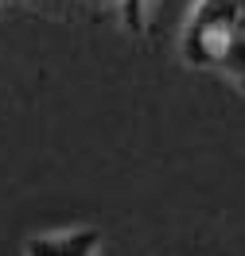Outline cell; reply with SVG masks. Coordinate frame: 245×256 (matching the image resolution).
<instances>
[{
	"instance_id": "cell-1",
	"label": "cell",
	"mask_w": 245,
	"mask_h": 256,
	"mask_svg": "<svg viewBox=\"0 0 245 256\" xmlns=\"http://www.w3.org/2000/svg\"><path fill=\"white\" fill-rule=\"evenodd\" d=\"M237 28L241 12L233 0H198L183 32V58L191 66H222Z\"/></svg>"
},
{
	"instance_id": "cell-2",
	"label": "cell",
	"mask_w": 245,
	"mask_h": 256,
	"mask_svg": "<svg viewBox=\"0 0 245 256\" xmlns=\"http://www.w3.org/2000/svg\"><path fill=\"white\" fill-rule=\"evenodd\" d=\"M101 229H70V233H39L28 240V256H98Z\"/></svg>"
},
{
	"instance_id": "cell-3",
	"label": "cell",
	"mask_w": 245,
	"mask_h": 256,
	"mask_svg": "<svg viewBox=\"0 0 245 256\" xmlns=\"http://www.w3.org/2000/svg\"><path fill=\"white\" fill-rule=\"evenodd\" d=\"M218 70H226L229 78L245 90V20H241V28H237V35H233V43H229V50H226V58H222Z\"/></svg>"
},
{
	"instance_id": "cell-4",
	"label": "cell",
	"mask_w": 245,
	"mask_h": 256,
	"mask_svg": "<svg viewBox=\"0 0 245 256\" xmlns=\"http://www.w3.org/2000/svg\"><path fill=\"white\" fill-rule=\"evenodd\" d=\"M121 20L132 35L144 32V0H121Z\"/></svg>"
},
{
	"instance_id": "cell-5",
	"label": "cell",
	"mask_w": 245,
	"mask_h": 256,
	"mask_svg": "<svg viewBox=\"0 0 245 256\" xmlns=\"http://www.w3.org/2000/svg\"><path fill=\"white\" fill-rule=\"evenodd\" d=\"M233 4H237V12H241V20H245V0H233Z\"/></svg>"
}]
</instances>
